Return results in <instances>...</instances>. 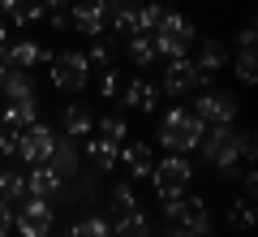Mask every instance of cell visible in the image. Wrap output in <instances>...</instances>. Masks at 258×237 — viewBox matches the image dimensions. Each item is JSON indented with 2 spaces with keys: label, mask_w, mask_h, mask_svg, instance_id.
Returning a JSON list of instances; mask_svg holds the SVG:
<instances>
[{
  "label": "cell",
  "mask_w": 258,
  "mask_h": 237,
  "mask_svg": "<svg viewBox=\"0 0 258 237\" xmlns=\"http://www.w3.org/2000/svg\"><path fill=\"white\" fill-rule=\"evenodd\" d=\"M203 121H198V112L185 108V104H176V108H168L164 117H159L155 125V138L164 143V151H176V155H189L198 151V138H203Z\"/></svg>",
  "instance_id": "1"
},
{
  "label": "cell",
  "mask_w": 258,
  "mask_h": 237,
  "mask_svg": "<svg viewBox=\"0 0 258 237\" xmlns=\"http://www.w3.org/2000/svg\"><path fill=\"white\" fill-rule=\"evenodd\" d=\"M151 39H155V52L164 56V61H172V56H189L194 43H198V30H194V22L185 18V13H168L159 18V26L151 30Z\"/></svg>",
  "instance_id": "2"
},
{
  "label": "cell",
  "mask_w": 258,
  "mask_h": 237,
  "mask_svg": "<svg viewBox=\"0 0 258 237\" xmlns=\"http://www.w3.org/2000/svg\"><path fill=\"white\" fill-rule=\"evenodd\" d=\"M198 151H203V160L215 164L224 177H237L241 151H237V129L232 125H207L203 138H198Z\"/></svg>",
  "instance_id": "3"
},
{
  "label": "cell",
  "mask_w": 258,
  "mask_h": 237,
  "mask_svg": "<svg viewBox=\"0 0 258 237\" xmlns=\"http://www.w3.org/2000/svg\"><path fill=\"white\" fill-rule=\"evenodd\" d=\"M52 69H47V78H52L56 91H82L86 82H91V61H86V52H78V48H64V52H52Z\"/></svg>",
  "instance_id": "4"
},
{
  "label": "cell",
  "mask_w": 258,
  "mask_h": 237,
  "mask_svg": "<svg viewBox=\"0 0 258 237\" xmlns=\"http://www.w3.org/2000/svg\"><path fill=\"white\" fill-rule=\"evenodd\" d=\"M147 181L155 185V199H164V194H185V185L194 181V164H189V155L164 151V160H155V168H151Z\"/></svg>",
  "instance_id": "5"
},
{
  "label": "cell",
  "mask_w": 258,
  "mask_h": 237,
  "mask_svg": "<svg viewBox=\"0 0 258 237\" xmlns=\"http://www.w3.org/2000/svg\"><path fill=\"white\" fill-rule=\"evenodd\" d=\"M52 228H56V211L47 199L26 194L22 203H13V233L18 237H52Z\"/></svg>",
  "instance_id": "6"
},
{
  "label": "cell",
  "mask_w": 258,
  "mask_h": 237,
  "mask_svg": "<svg viewBox=\"0 0 258 237\" xmlns=\"http://www.w3.org/2000/svg\"><path fill=\"white\" fill-rule=\"evenodd\" d=\"M194 112H198L203 125H232L237 112H241V100L232 91H215V86H207V91H198V100H194Z\"/></svg>",
  "instance_id": "7"
},
{
  "label": "cell",
  "mask_w": 258,
  "mask_h": 237,
  "mask_svg": "<svg viewBox=\"0 0 258 237\" xmlns=\"http://www.w3.org/2000/svg\"><path fill=\"white\" fill-rule=\"evenodd\" d=\"M52 138H56V129L47 121H30L18 134V160L22 164H43L47 151H52Z\"/></svg>",
  "instance_id": "8"
},
{
  "label": "cell",
  "mask_w": 258,
  "mask_h": 237,
  "mask_svg": "<svg viewBox=\"0 0 258 237\" xmlns=\"http://www.w3.org/2000/svg\"><path fill=\"white\" fill-rule=\"evenodd\" d=\"M47 168H52L60 181H74L78 173H82V151H78V138H64V134H56L52 138V151H47V160H43Z\"/></svg>",
  "instance_id": "9"
},
{
  "label": "cell",
  "mask_w": 258,
  "mask_h": 237,
  "mask_svg": "<svg viewBox=\"0 0 258 237\" xmlns=\"http://www.w3.org/2000/svg\"><path fill=\"white\" fill-rule=\"evenodd\" d=\"M164 95H172V100H185V95L198 91V69H194L189 56H172V61L164 65V86H159Z\"/></svg>",
  "instance_id": "10"
},
{
  "label": "cell",
  "mask_w": 258,
  "mask_h": 237,
  "mask_svg": "<svg viewBox=\"0 0 258 237\" xmlns=\"http://www.w3.org/2000/svg\"><path fill=\"white\" fill-rule=\"evenodd\" d=\"M0 56H5L9 69H35V65L52 61V48L39 43V39H9V43L0 48Z\"/></svg>",
  "instance_id": "11"
},
{
  "label": "cell",
  "mask_w": 258,
  "mask_h": 237,
  "mask_svg": "<svg viewBox=\"0 0 258 237\" xmlns=\"http://www.w3.org/2000/svg\"><path fill=\"white\" fill-rule=\"evenodd\" d=\"M69 26L86 39L108 35V18H103V0H74L69 5Z\"/></svg>",
  "instance_id": "12"
},
{
  "label": "cell",
  "mask_w": 258,
  "mask_h": 237,
  "mask_svg": "<svg viewBox=\"0 0 258 237\" xmlns=\"http://www.w3.org/2000/svg\"><path fill=\"white\" fill-rule=\"evenodd\" d=\"M189 61H194V69H198V86L207 91L211 78L228 65V48H224L220 39H203V43H198V56H189Z\"/></svg>",
  "instance_id": "13"
},
{
  "label": "cell",
  "mask_w": 258,
  "mask_h": 237,
  "mask_svg": "<svg viewBox=\"0 0 258 237\" xmlns=\"http://www.w3.org/2000/svg\"><path fill=\"white\" fill-rule=\"evenodd\" d=\"M120 164L129 168V181L151 177V168H155V151H151V143H120Z\"/></svg>",
  "instance_id": "14"
},
{
  "label": "cell",
  "mask_w": 258,
  "mask_h": 237,
  "mask_svg": "<svg viewBox=\"0 0 258 237\" xmlns=\"http://www.w3.org/2000/svg\"><path fill=\"white\" fill-rule=\"evenodd\" d=\"M60 190H64V181L47 164H30V173H26V194L30 199H47L52 203V199H60Z\"/></svg>",
  "instance_id": "15"
},
{
  "label": "cell",
  "mask_w": 258,
  "mask_h": 237,
  "mask_svg": "<svg viewBox=\"0 0 258 237\" xmlns=\"http://www.w3.org/2000/svg\"><path fill=\"white\" fill-rule=\"evenodd\" d=\"M120 104H129L134 112H155V104H159V86L147 82V78H134V82L120 86Z\"/></svg>",
  "instance_id": "16"
},
{
  "label": "cell",
  "mask_w": 258,
  "mask_h": 237,
  "mask_svg": "<svg viewBox=\"0 0 258 237\" xmlns=\"http://www.w3.org/2000/svg\"><path fill=\"white\" fill-rule=\"evenodd\" d=\"M0 121L13 129H26L30 121H39V95H22V100H5L0 108Z\"/></svg>",
  "instance_id": "17"
},
{
  "label": "cell",
  "mask_w": 258,
  "mask_h": 237,
  "mask_svg": "<svg viewBox=\"0 0 258 237\" xmlns=\"http://www.w3.org/2000/svg\"><path fill=\"white\" fill-rule=\"evenodd\" d=\"M86 160H91L95 173H112V168L120 164V147L108 143V138H99V134H91L86 138Z\"/></svg>",
  "instance_id": "18"
},
{
  "label": "cell",
  "mask_w": 258,
  "mask_h": 237,
  "mask_svg": "<svg viewBox=\"0 0 258 237\" xmlns=\"http://www.w3.org/2000/svg\"><path fill=\"white\" fill-rule=\"evenodd\" d=\"M176 224H181V228H189L194 237H211V216H207V203H203V194L185 199L181 220H176Z\"/></svg>",
  "instance_id": "19"
},
{
  "label": "cell",
  "mask_w": 258,
  "mask_h": 237,
  "mask_svg": "<svg viewBox=\"0 0 258 237\" xmlns=\"http://www.w3.org/2000/svg\"><path fill=\"white\" fill-rule=\"evenodd\" d=\"M60 134H64V138H91V134H95L91 108H86V104H69L64 117H60Z\"/></svg>",
  "instance_id": "20"
},
{
  "label": "cell",
  "mask_w": 258,
  "mask_h": 237,
  "mask_svg": "<svg viewBox=\"0 0 258 237\" xmlns=\"http://www.w3.org/2000/svg\"><path fill=\"white\" fill-rule=\"evenodd\" d=\"M112 237H155V228H151V220L142 211H129V216L112 220Z\"/></svg>",
  "instance_id": "21"
},
{
  "label": "cell",
  "mask_w": 258,
  "mask_h": 237,
  "mask_svg": "<svg viewBox=\"0 0 258 237\" xmlns=\"http://www.w3.org/2000/svg\"><path fill=\"white\" fill-rule=\"evenodd\" d=\"M0 199L5 203H22L26 199V168H5L0 164Z\"/></svg>",
  "instance_id": "22"
},
{
  "label": "cell",
  "mask_w": 258,
  "mask_h": 237,
  "mask_svg": "<svg viewBox=\"0 0 258 237\" xmlns=\"http://www.w3.org/2000/svg\"><path fill=\"white\" fill-rule=\"evenodd\" d=\"M22 95H35V73L30 69H9L5 73V86H0V100H22Z\"/></svg>",
  "instance_id": "23"
},
{
  "label": "cell",
  "mask_w": 258,
  "mask_h": 237,
  "mask_svg": "<svg viewBox=\"0 0 258 237\" xmlns=\"http://www.w3.org/2000/svg\"><path fill=\"white\" fill-rule=\"evenodd\" d=\"M129 211H138V194H134L129 181H120V185H112V194H108V216L116 220V216H129Z\"/></svg>",
  "instance_id": "24"
},
{
  "label": "cell",
  "mask_w": 258,
  "mask_h": 237,
  "mask_svg": "<svg viewBox=\"0 0 258 237\" xmlns=\"http://www.w3.org/2000/svg\"><path fill=\"white\" fill-rule=\"evenodd\" d=\"M129 61L138 65V69L155 65V61H159V52H155V39H151V35H129Z\"/></svg>",
  "instance_id": "25"
},
{
  "label": "cell",
  "mask_w": 258,
  "mask_h": 237,
  "mask_svg": "<svg viewBox=\"0 0 258 237\" xmlns=\"http://www.w3.org/2000/svg\"><path fill=\"white\" fill-rule=\"evenodd\" d=\"M228 224L237 228V233H249L254 228V199H232V207H228Z\"/></svg>",
  "instance_id": "26"
},
{
  "label": "cell",
  "mask_w": 258,
  "mask_h": 237,
  "mask_svg": "<svg viewBox=\"0 0 258 237\" xmlns=\"http://www.w3.org/2000/svg\"><path fill=\"white\" fill-rule=\"evenodd\" d=\"M69 237H112V220L108 216H82L69 228Z\"/></svg>",
  "instance_id": "27"
},
{
  "label": "cell",
  "mask_w": 258,
  "mask_h": 237,
  "mask_svg": "<svg viewBox=\"0 0 258 237\" xmlns=\"http://www.w3.org/2000/svg\"><path fill=\"white\" fill-rule=\"evenodd\" d=\"M95 134L120 147V143L129 138V121H125V117H99V121H95Z\"/></svg>",
  "instance_id": "28"
},
{
  "label": "cell",
  "mask_w": 258,
  "mask_h": 237,
  "mask_svg": "<svg viewBox=\"0 0 258 237\" xmlns=\"http://www.w3.org/2000/svg\"><path fill=\"white\" fill-rule=\"evenodd\" d=\"M112 56H116V48H112V39H108V35L91 39V48H86V61H91V69H108Z\"/></svg>",
  "instance_id": "29"
},
{
  "label": "cell",
  "mask_w": 258,
  "mask_h": 237,
  "mask_svg": "<svg viewBox=\"0 0 258 237\" xmlns=\"http://www.w3.org/2000/svg\"><path fill=\"white\" fill-rule=\"evenodd\" d=\"M43 0H18V5H13V13H9V22L13 26H30V22H39L43 18Z\"/></svg>",
  "instance_id": "30"
},
{
  "label": "cell",
  "mask_w": 258,
  "mask_h": 237,
  "mask_svg": "<svg viewBox=\"0 0 258 237\" xmlns=\"http://www.w3.org/2000/svg\"><path fill=\"white\" fill-rule=\"evenodd\" d=\"M232 69H237V82H245V86H249V82L258 78V61H254V52H241Z\"/></svg>",
  "instance_id": "31"
},
{
  "label": "cell",
  "mask_w": 258,
  "mask_h": 237,
  "mask_svg": "<svg viewBox=\"0 0 258 237\" xmlns=\"http://www.w3.org/2000/svg\"><path fill=\"white\" fill-rule=\"evenodd\" d=\"M120 86H125V82H120L116 69H103L99 73V95H103V100H120Z\"/></svg>",
  "instance_id": "32"
},
{
  "label": "cell",
  "mask_w": 258,
  "mask_h": 237,
  "mask_svg": "<svg viewBox=\"0 0 258 237\" xmlns=\"http://www.w3.org/2000/svg\"><path fill=\"white\" fill-rule=\"evenodd\" d=\"M18 134H22V129H13V125H5V121H0V160L18 155Z\"/></svg>",
  "instance_id": "33"
},
{
  "label": "cell",
  "mask_w": 258,
  "mask_h": 237,
  "mask_svg": "<svg viewBox=\"0 0 258 237\" xmlns=\"http://www.w3.org/2000/svg\"><path fill=\"white\" fill-rule=\"evenodd\" d=\"M237 151H241V164H254L258 143H254V134H249V129H237Z\"/></svg>",
  "instance_id": "34"
},
{
  "label": "cell",
  "mask_w": 258,
  "mask_h": 237,
  "mask_svg": "<svg viewBox=\"0 0 258 237\" xmlns=\"http://www.w3.org/2000/svg\"><path fill=\"white\" fill-rule=\"evenodd\" d=\"M181 207H185V194H164V199H159V211H164L168 220H181Z\"/></svg>",
  "instance_id": "35"
},
{
  "label": "cell",
  "mask_w": 258,
  "mask_h": 237,
  "mask_svg": "<svg viewBox=\"0 0 258 237\" xmlns=\"http://www.w3.org/2000/svg\"><path fill=\"white\" fill-rule=\"evenodd\" d=\"M13 233V203L0 199V237H9Z\"/></svg>",
  "instance_id": "36"
},
{
  "label": "cell",
  "mask_w": 258,
  "mask_h": 237,
  "mask_svg": "<svg viewBox=\"0 0 258 237\" xmlns=\"http://www.w3.org/2000/svg\"><path fill=\"white\" fill-rule=\"evenodd\" d=\"M237 48H241V52H254V48H258V30H254V26H245V30L237 35Z\"/></svg>",
  "instance_id": "37"
},
{
  "label": "cell",
  "mask_w": 258,
  "mask_h": 237,
  "mask_svg": "<svg viewBox=\"0 0 258 237\" xmlns=\"http://www.w3.org/2000/svg\"><path fill=\"white\" fill-rule=\"evenodd\" d=\"M43 18L52 22V30H64V26H69V9H47Z\"/></svg>",
  "instance_id": "38"
},
{
  "label": "cell",
  "mask_w": 258,
  "mask_h": 237,
  "mask_svg": "<svg viewBox=\"0 0 258 237\" xmlns=\"http://www.w3.org/2000/svg\"><path fill=\"white\" fill-rule=\"evenodd\" d=\"M74 0H43V9H69Z\"/></svg>",
  "instance_id": "39"
},
{
  "label": "cell",
  "mask_w": 258,
  "mask_h": 237,
  "mask_svg": "<svg viewBox=\"0 0 258 237\" xmlns=\"http://www.w3.org/2000/svg\"><path fill=\"white\" fill-rule=\"evenodd\" d=\"M164 237H194V233H189V228H181V224H176V228H168Z\"/></svg>",
  "instance_id": "40"
},
{
  "label": "cell",
  "mask_w": 258,
  "mask_h": 237,
  "mask_svg": "<svg viewBox=\"0 0 258 237\" xmlns=\"http://www.w3.org/2000/svg\"><path fill=\"white\" fill-rule=\"evenodd\" d=\"M13 5H18V0H0V13L9 18V13H13Z\"/></svg>",
  "instance_id": "41"
},
{
  "label": "cell",
  "mask_w": 258,
  "mask_h": 237,
  "mask_svg": "<svg viewBox=\"0 0 258 237\" xmlns=\"http://www.w3.org/2000/svg\"><path fill=\"white\" fill-rule=\"evenodd\" d=\"M9 43V26H5V22H0V48Z\"/></svg>",
  "instance_id": "42"
},
{
  "label": "cell",
  "mask_w": 258,
  "mask_h": 237,
  "mask_svg": "<svg viewBox=\"0 0 258 237\" xmlns=\"http://www.w3.org/2000/svg\"><path fill=\"white\" fill-rule=\"evenodd\" d=\"M5 73H9V65H5V56H0V86H5Z\"/></svg>",
  "instance_id": "43"
},
{
  "label": "cell",
  "mask_w": 258,
  "mask_h": 237,
  "mask_svg": "<svg viewBox=\"0 0 258 237\" xmlns=\"http://www.w3.org/2000/svg\"><path fill=\"white\" fill-rule=\"evenodd\" d=\"M0 22H5V13H0Z\"/></svg>",
  "instance_id": "44"
},
{
  "label": "cell",
  "mask_w": 258,
  "mask_h": 237,
  "mask_svg": "<svg viewBox=\"0 0 258 237\" xmlns=\"http://www.w3.org/2000/svg\"><path fill=\"white\" fill-rule=\"evenodd\" d=\"M0 164H5V160H0Z\"/></svg>",
  "instance_id": "45"
}]
</instances>
